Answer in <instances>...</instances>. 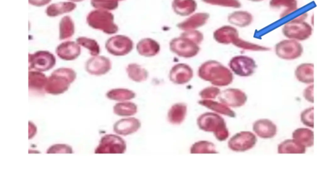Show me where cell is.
Returning <instances> with one entry per match:
<instances>
[{
	"mask_svg": "<svg viewBox=\"0 0 322 180\" xmlns=\"http://www.w3.org/2000/svg\"><path fill=\"white\" fill-rule=\"evenodd\" d=\"M233 45L235 46L237 48L245 51H267L270 50V48L266 47V46L248 42V41L242 39L241 37H239L238 39L236 41V42L234 43Z\"/></svg>",
	"mask_w": 322,
	"mask_h": 180,
	"instance_id": "38",
	"label": "cell"
},
{
	"mask_svg": "<svg viewBox=\"0 0 322 180\" xmlns=\"http://www.w3.org/2000/svg\"><path fill=\"white\" fill-rule=\"evenodd\" d=\"M306 147L298 143L294 139L286 140L281 143L278 147V153L280 154H305Z\"/></svg>",
	"mask_w": 322,
	"mask_h": 180,
	"instance_id": "31",
	"label": "cell"
},
{
	"mask_svg": "<svg viewBox=\"0 0 322 180\" xmlns=\"http://www.w3.org/2000/svg\"><path fill=\"white\" fill-rule=\"evenodd\" d=\"M282 33L288 39L303 42L312 35L313 28L305 21L298 22L292 20L283 26Z\"/></svg>",
	"mask_w": 322,
	"mask_h": 180,
	"instance_id": "6",
	"label": "cell"
},
{
	"mask_svg": "<svg viewBox=\"0 0 322 180\" xmlns=\"http://www.w3.org/2000/svg\"><path fill=\"white\" fill-rule=\"evenodd\" d=\"M128 78L136 83L146 81L149 78V72L137 63H130L126 68Z\"/></svg>",
	"mask_w": 322,
	"mask_h": 180,
	"instance_id": "30",
	"label": "cell"
},
{
	"mask_svg": "<svg viewBox=\"0 0 322 180\" xmlns=\"http://www.w3.org/2000/svg\"><path fill=\"white\" fill-rule=\"evenodd\" d=\"M59 39L68 40L75 33V25L72 18L65 16L62 18L59 25Z\"/></svg>",
	"mask_w": 322,
	"mask_h": 180,
	"instance_id": "33",
	"label": "cell"
},
{
	"mask_svg": "<svg viewBox=\"0 0 322 180\" xmlns=\"http://www.w3.org/2000/svg\"><path fill=\"white\" fill-rule=\"evenodd\" d=\"M76 9L75 3L71 2H62L53 4L47 7L45 13L47 16L55 18L60 15L69 14Z\"/></svg>",
	"mask_w": 322,
	"mask_h": 180,
	"instance_id": "26",
	"label": "cell"
},
{
	"mask_svg": "<svg viewBox=\"0 0 322 180\" xmlns=\"http://www.w3.org/2000/svg\"><path fill=\"white\" fill-rule=\"evenodd\" d=\"M198 104L218 115L230 118L236 117V112L233 111L231 108L220 101H215L214 100H201L198 102Z\"/></svg>",
	"mask_w": 322,
	"mask_h": 180,
	"instance_id": "23",
	"label": "cell"
},
{
	"mask_svg": "<svg viewBox=\"0 0 322 180\" xmlns=\"http://www.w3.org/2000/svg\"><path fill=\"white\" fill-rule=\"evenodd\" d=\"M269 7L274 10L283 9L280 19H284L298 10V2L297 0H270Z\"/></svg>",
	"mask_w": 322,
	"mask_h": 180,
	"instance_id": "27",
	"label": "cell"
},
{
	"mask_svg": "<svg viewBox=\"0 0 322 180\" xmlns=\"http://www.w3.org/2000/svg\"><path fill=\"white\" fill-rule=\"evenodd\" d=\"M28 126H29V133H28L29 137H28V139L30 140V139L34 137L35 135L37 134V129L36 126L32 122H29V123H28Z\"/></svg>",
	"mask_w": 322,
	"mask_h": 180,
	"instance_id": "47",
	"label": "cell"
},
{
	"mask_svg": "<svg viewBox=\"0 0 322 180\" xmlns=\"http://www.w3.org/2000/svg\"><path fill=\"white\" fill-rule=\"evenodd\" d=\"M198 127L203 132L212 133L219 141H224L229 138L230 132L225 120L221 115L214 112L203 113L197 118Z\"/></svg>",
	"mask_w": 322,
	"mask_h": 180,
	"instance_id": "2",
	"label": "cell"
},
{
	"mask_svg": "<svg viewBox=\"0 0 322 180\" xmlns=\"http://www.w3.org/2000/svg\"><path fill=\"white\" fill-rule=\"evenodd\" d=\"M296 79L305 84H313L314 82V65L313 63L300 64L295 71Z\"/></svg>",
	"mask_w": 322,
	"mask_h": 180,
	"instance_id": "28",
	"label": "cell"
},
{
	"mask_svg": "<svg viewBox=\"0 0 322 180\" xmlns=\"http://www.w3.org/2000/svg\"><path fill=\"white\" fill-rule=\"evenodd\" d=\"M68 1L73 2V3H79V2H83L84 0H68Z\"/></svg>",
	"mask_w": 322,
	"mask_h": 180,
	"instance_id": "48",
	"label": "cell"
},
{
	"mask_svg": "<svg viewBox=\"0 0 322 180\" xmlns=\"http://www.w3.org/2000/svg\"><path fill=\"white\" fill-rule=\"evenodd\" d=\"M51 0H28V3L33 7H42L50 4Z\"/></svg>",
	"mask_w": 322,
	"mask_h": 180,
	"instance_id": "46",
	"label": "cell"
},
{
	"mask_svg": "<svg viewBox=\"0 0 322 180\" xmlns=\"http://www.w3.org/2000/svg\"><path fill=\"white\" fill-rule=\"evenodd\" d=\"M182 35L185 36L188 38H190L195 42L198 43V45L202 44V43L204 40V35L200 31L197 30H190L186 31V32H182Z\"/></svg>",
	"mask_w": 322,
	"mask_h": 180,
	"instance_id": "44",
	"label": "cell"
},
{
	"mask_svg": "<svg viewBox=\"0 0 322 180\" xmlns=\"http://www.w3.org/2000/svg\"><path fill=\"white\" fill-rule=\"evenodd\" d=\"M76 76V73L73 69H57L48 77L44 91L53 95L63 94L68 91L70 84L75 80Z\"/></svg>",
	"mask_w": 322,
	"mask_h": 180,
	"instance_id": "3",
	"label": "cell"
},
{
	"mask_svg": "<svg viewBox=\"0 0 322 180\" xmlns=\"http://www.w3.org/2000/svg\"><path fill=\"white\" fill-rule=\"evenodd\" d=\"M275 55L282 60L293 61L300 58L303 53L302 45L298 41L287 39L275 45Z\"/></svg>",
	"mask_w": 322,
	"mask_h": 180,
	"instance_id": "8",
	"label": "cell"
},
{
	"mask_svg": "<svg viewBox=\"0 0 322 180\" xmlns=\"http://www.w3.org/2000/svg\"><path fill=\"white\" fill-rule=\"evenodd\" d=\"M48 77L38 71H30L28 73V86L31 91L42 92L45 90Z\"/></svg>",
	"mask_w": 322,
	"mask_h": 180,
	"instance_id": "29",
	"label": "cell"
},
{
	"mask_svg": "<svg viewBox=\"0 0 322 180\" xmlns=\"http://www.w3.org/2000/svg\"><path fill=\"white\" fill-rule=\"evenodd\" d=\"M292 137L306 148L312 147L314 145V133L308 128H298L293 132Z\"/></svg>",
	"mask_w": 322,
	"mask_h": 180,
	"instance_id": "32",
	"label": "cell"
},
{
	"mask_svg": "<svg viewBox=\"0 0 322 180\" xmlns=\"http://www.w3.org/2000/svg\"><path fill=\"white\" fill-rule=\"evenodd\" d=\"M239 37V31L231 25L221 26L213 33V38L215 42L223 45H233Z\"/></svg>",
	"mask_w": 322,
	"mask_h": 180,
	"instance_id": "17",
	"label": "cell"
},
{
	"mask_svg": "<svg viewBox=\"0 0 322 180\" xmlns=\"http://www.w3.org/2000/svg\"><path fill=\"white\" fill-rule=\"evenodd\" d=\"M56 52L59 58L64 61H73L81 55V46L73 41H67L57 46Z\"/></svg>",
	"mask_w": 322,
	"mask_h": 180,
	"instance_id": "18",
	"label": "cell"
},
{
	"mask_svg": "<svg viewBox=\"0 0 322 180\" xmlns=\"http://www.w3.org/2000/svg\"><path fill=\"white\" fill-rule=\"evenodd\" d=\"M210 15L207 12L195 13L179 23L176 27L182 32L190 30H197L204 27L209 21Z\"/></svg>",
	"mask_w": 322,
	"mask_h": 180,
	"instance_id": "16",
	"label": "cell"
},
{
	"mask_svg": "<svg viewBox=\"0 0 322 180\" xmlns=\"http://www.w3.org/2000/svg\"><path fill=\"white\" fill-rule=\"evenodd\" d=\"M228 67L234 74L240 77L253 75L257 68L254 59L246 55H238L231 59Z\"/></svg>",
	"mask_w": 322,
	"mask_h": 180,
	"instance_id": "9",
	"label": "cell"
},
{
	"mask_svg": "<svg viewBox=\"0 0 322 180\" xmlns=\"http://www.w3.org/2000/svg\"><path fill=\"white\" fill-rule=\"evenodd\" d=\"M112 69V62L109 58L104 56H95L88 59L85 64V69L89 74L102 76Z\"/></svg>",
	"mask_w": 322,
	"mask_h": 180,
	"instance_id": "15",
	"label": "cell"
},
{
	"mask_svg": "<svg viewBox=\"0 0 322 180\" xmlns=\"http://www.w3.org/2000/svg\"><path fill=\"white\" fill-rule=\"evenodd\" d=\"M188 113V106L184 103L172 105L167 112V121L172 125H180L185 122Z\"/></svg>",
	"mask_w": 322,
	"mask_h": 180,
	"instance_id": "24",
	"label": "cell"
},
{
	"mask_svg": "<svg viewBox=\"0 0 322 180\" xmlns=\"http://www.w3.org/2000/svg\"><path fill=\"white\" fill-rule=\"evenodd\" d=\"M28 63L30 69L40 72L48 71L56 65V59L50 51L40 50L29 54Z\"/></svg>",
	"mask_w": 322,
	"mask_h": 180,
	"instance_id": "12",
	"label": "cell"
},
{
	"mask_svg": "<svg viewBox=\"0 0 322 180\" xmlns=\"http://www.w3.org/2000/svg\"><path fill=\"white\" fill-rule=\"evenodd\" d=\"M76 42L82 47L86 48L92 56L100 55V47L96 40L92 38L81 37L77 38Z\"/></svg>",
	"mask_w": 322,
	"mask_h": 180,
	"instance_id": "37",
	"label": "cell"
},
{
	"mask_svg": "<svg viewBox=\"0 0 322 180\" xmlns=\"http://www.w3.org/2000/svg\"><path fill=\"white\" fill-rule=\"evenodd\" d=\"M220 89L219 87L215 86H208L201 90L199 96L202 100H215L218 99L220 94Z\"/></svg>",
	"mask_w": 322,
	"mask_h": 180,
	"instance_id": "41",
	"label": "cell"
},
{
	"mask_svg": "<svg viewBox=\"0 0 322 180\" xmlns=\"http://www.w3.org/2000/svg\"><path fill=\"white\" fill-rule=\"evenodd\" d=\"M141 127L140 120L136 118L128 117L116 122L113 125V131L118 135L128 136L137 132Z\"/></svg>",
	"mask_w": 322,
	"mask_h": 180,
	"instance_id": "20",
	"label": "cell"
},
{
	"mask_svg": "<svg viewBox=\"0 0 322 180\" xmlns=\"http://www.w3.org/2000/svg\"><path fill=\"white\" fill-rule=\"evenodd\" d=\"M192 154H216L218 153L214 143L207 140H201L193 143L191 146Z\"/></svg>",
	"mask_w": 322,
	"mask_h": 180,
	"instance_id": "36",
	"label": "cell"
},
{
	"mask_svg": "<svg viewBox=\"0 0 322 180\" xmlns=\"http://www.w3.org/2000/svg\"><path fill=\"white\" fill-rule=\"evenodd\" d=\"M248 1L249 2H263L264 0H248Z\"/></svg>",
	"mask_w": 322,
	"mask_h": 180,
	"instance_id": "49",
	"label": "cell"
},
{
	"mask_svg": "<svg viewBox=\"0 0 322 180\" xmlns=\"http://www.w3.org/2000/svg\"><path fill=\"white\" fill-rule=\"evenodd\" d=\"M171 8L177 16L188 17L197 11L198 4L196 0H172Z\"/></svg>",
	"mask_w": 322,
	"mask_h": 180,
	"instance_id": "22",
	"label": "cell"
},
{
	"mask_svg": "<svg viewBox=\"0 0 322 180\" xmlns=\"http://www.w3.org/2000/svg\"><path fill=\"white\" fill-rule=\"evenodd\" d=\"M161 49L160 43L151 38H143L136 45L139 55L146 58H152L158 55Z\"/></svg>",
	"mask_w": 322,
	"mask_h": 180,
	"instance_id": "21",
	"label": "cell"
},
{
	"mask_svg": "<svg viewBox=\"0 0 322 180\" xmlns=\"http://www.w3.org/2000/svg\"><path fill=\"white\" fill-rule=\"evenodd\" d=\"M252 130L257 136L262 139L273 138L278 133L277 126L266 118L256 120L252 125Z\"/></svg>",
	"mask_w": 322,
	"mask_h": 180,
	"instance_id": "19",
	"label": "cell"
},
{
	"mask_svg": "<svg viewBox=\"0 0 322 180\" xmlns=\"http://www.w3.org/2000/svg\"><path fill=\"white\" fill-rule=\"evenodd\" d=\"M133 42L127 36L118 35L108 38L105 43L108 52L115 56L128 55L133 49Z\"/></svg>",
	"mask_w": 322,
	"mask_h": 180,
	"instance_id": "11",
	"label": "cell"
},
{
	"mask_svg": "<svg viewBox=\"0 0 322 180\" xmlns=\"http://www.w3.org/2000/svg\"><path fill=\"white\" fill-rule=\"evenodd\" d=\"M107 97L113 101L123 102L135 99L136 94L129 89L117 88L110 90L107 93Z\"/></svg>",
	"mask_w": 322,
	"mask_h": 180,
	"instance_id": "34",
	"label": "cell"
},
{
	"mask_svg": "<svg viewBox=\"0 0 322 180\" xmlns=\"http://www.w3.org/2000/svg\"><path fill=\"white\" fill-rule=\"evenodd\" d=\"M125 0H91V5L95 9L113 11L118 9L119 3Z\"/></svg>",
	"mask_w": 322,
	"mask_h": 180,
	"instance_id": "39",
	"label": "cell"
},
{
	"mask_svg": "<svg viewBox=\"0 0 322 180\" xmlns=\"http://www.w3.org/2000/svg\"><path fill=\"white\" fill-rule=\"evenodd\" d=\"M169 50L172 53L182 58H192L199 54L201 48L200 45L185 37L180 35L170 41Z\"/></svg>",
	"mask_w": 322,
	"mask_h": 180,
	"instance_id": "5",
	"label": "cell"
},
{
	"mask_svg": "<svg viewBox=\"0 0 322 180\" xmlns=\"http://www.w3.org/2000/svg\"><path fill=\"white\" fill-rule=\"evenodd\" d=\"M194 76L193 68L187 63H177L170 69L169 80L177 85L189 83Z\"/></svg>",
	"mask_w": 322,
	"mask_h": 180,
	"instance_id": "14",
	"label": "cell"
},
{
	"mask_svg": "<svg viewBox=\"0 0 322 180\" xmlns=\"http://www.w3.org/2000/svg\"><path fill=\"white\" fill-rule=\"evenodd\" d=\"M198 76L202 80L219 88L230 85L234 81V73L231 69L213 60L206 61L200 66Z\"/></svg>",
	"mask_w": 322,
	"mask_h": 180,
	"instance_id": "1",
	"label": "cell"
},
{
	"mask_svg": "<svg viewBox=\"0 0 322 180\" xmlns=\"http://www.w3.org/2000/svg\"><path fill=\"white\" fill-rule=\"evenodd\" d=\"M313 88L314 85L313 84H311L310 86L306 87L303 92V97L306 101L313 104L314 97H313Z\"/></svg>",
	"mask_w": 322,
	"mask_h": 180,
	"instance_id": "45",
	"label": "cell"
},
{
	"mask_svg": "<svg viewBox=\"0 0 322 180\" xmlns=\"http://www.w3.org/2000/svg\"><path fill=\"white\" fill-rule=\"evenodd\" d=\"M86 23L93 29L102 31L105 34L114 35L118 31L114 15L107 10L95 9L90 12L86 17Z\"/></svg>",
	"mask_w": 322,
	"mask_h": 180,
	"instance_id": "4",
	"label": "cell"
},
{
	"mask_svg": "<svg viewBox=\"0 0 322 180\" xmlns=\"http://www.w3.org/2000/svg\"><path fill=\"white\" fill-rule=\"evenodd\" d=\"M138 112V107L134 103L130 102H119L113 107V112L118 117H130Z\"/></svg>",
	"mask_w": 322,
	"mask_h": 180,
	"instance_id": "35",
	"label": "cell"
},
{
	"mask_svg": "<svg viewBox=\"0 0 322 180\" xmlns=\"http://www.w3.org/2000/svg\"><path fill=\"white\" fill-rule=\"evenodd\" d=\"M203 4L210 6L240 9L242 4L240 0H202Z\"/></svg>",
	"mask_w": 322,
	"mask_h": 180,
	"instance_id": "40",
	"label": "cell"
},
{
	"mask_svg": "<svg viewBox=\"0 0 322 180\" xmlns=\"http://www.w3.org/2000/svg\"><path fill=\"white\" fill-rule=\"evenodd\" d=\"M227 21L230 25L238 28L249 27L254 21L253 15L245 10H237L232 12L227 17Z\"/></svg>",
	"mask_w": 322,
	"mask_h": 180,
	"instance_id": "25",
	"label": "cell"
},
{
	"mask_svg": "<svg viewBox=\"0 0 322 180\" xmlns=\"http://www.w3.org/2000/svg\"><path fill=\"white\" fill-rule=\"evenodd\" d=\"M257 142V136L254 133L242 131L229 139L228 148L234 152L243 153L252 150Z\"/></svg>",
	"mask_w": 322,
	"mask_h": 180,
	"instance_id": "7",
	"label": "cell"
},
{
	"mask_svg": "<svg viewBox=\"0 0 322 180\" xmlns=\"http://www.w3.org/2000/svg\"><path fill=\"white\" fill-rule=\"evenodd\" d=\"M314 108L310 107L303 110L301 113L300 119L301 123L306 127L314 128Z\"/></svg>",
	"mask_w": 322,
	"mask_h": 180,
	"instance_id": "42",
	"label": "cell"
},
{
	"mask_svg": "<svg viewBox=\"0 0 322 180\" xmlns=\"http://www.w3.org/2000/svg\"><path fill=\"white\" fill-rule=\"evenodd\" d=\"M127 150V144L122 138L115 135H106L100 140L95 149L97 154H123Z\"/></svg>",
	"mask_w": 322,
	"mask_h": 180,
	"instance_id": "10",
	"label": "cell"
},
{
	"mask_svg": "<svg viewBox=\"0 0 322 180\" xmlns=\"http://www.w3.org/2000/svg\"><path fill=\"white\" fill-rule=\"evenodd\" d=\"M218 99L231 109H238L246 105L248 98L246 93L240 89L228 88L221 91Z\"/></svg>",
	"mask_w": 322,
	"mask_h": 180,
	"instance_id": "13",
	"label": "cell"
},
{
	"mask_svg": "<svg viewBox=\"0 0 322 180\" xmlns=\"http://www.w3.org/2000/svg\"><path fill=\"white\" fill-rule=\"evenodd\" d=\"M73 148L71 146L65 144H56L49 148L47 150L48 154L55 153H73Z\"/></svg>",
	"mask_w": 322,
	"mask_h": 180,
	"instance_id": "43",
	"label": "cell"
}]
</instances>
